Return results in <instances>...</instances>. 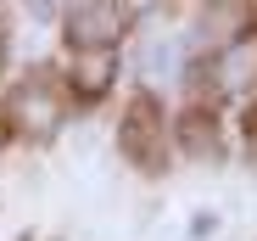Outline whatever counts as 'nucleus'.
I'll return each instance as SVG.
<instances>
[{
  "label": "nucleus",
  "mask_w": 257,
  "mask_h": 241,
  "mask_svg": "<svg viewBox=\"0 0 257 241\" xmlns=\"http://www.w3.org/2000/svg\"><path fill=\"white\" fill-rule=\"evenodd\" d=\"M123 23H128V6L123 0H73V12H67V28H73V39L78 45H112V39L123 34Z\"/></svg>",
  "instance_id": "nucleus-1"
},
{
  "label": "nucleus",
  "mask_w": 257,
  "mask_h": 241,
  "mask_svg": "<svg viewBox=\"0 0 257 241\" xmlns=\"http://www.w3.org/2000/svg\"><path fill=\"white\" fill-rule=\"evenodd\" d=\"M251 73H257V39H240V45H229L218 56V85L224 90H240Z\"/></svg>",
  "instance_id": "nucleus-2"
},
{
  "label": "nucleus",
  "mask_w": 257,
  "mask_h": 241,
  "mask_svg": "<svg viewBox=\"0 0 257 241\" xmlns=\"http://www.w3.org/2000/svg\"><path fill=\"white\" fill-rule=\"evenodd\" d=\"M179 67V39H151L146 45V73H174Z\"/></svg>",
  "instance_id": "nucleus-3"
}]
</instances>
